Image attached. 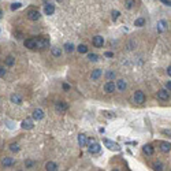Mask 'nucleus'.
Instances as JSON below:
<instances>
[{
	"label": "nucleus",
	"instance_id": "nucleus-1",
	"mask_svg": "<svg viewBox=\"0 0 171 171\" xmlns=\"http://www.w3.org/2000/svg\"><path fill=\"white\" fill-rule=\"evenodd\" d=\"M86 147H88V151H89V153H99L100 151H101V147H100L99 142H96L95 140L92 138H88V144H86Z\"/></svg>",
	"mask_w": 171,
	"mask_h": 171
},
{
	"label": "nucleus",
	"instance_id": "nucleus-2",
	"mask_svg": "<svg viewBox=\"0 0 171 171\" xmlns=\"http://www.w3.org/2000/svg\"><path fill=\"white\" fill-rule=\"evenodd\" d=\"M36 41V48H40V50H44V48H48L50 47V40L45 38V37H38Z\"/></svg>",
	"mask_w": 171,
	"mask_h": 171
},
{
	"label": "nucleus",
	"instance_id": "nucleus-3",
	"mask_svg": "<svg viewBox=\"0 0 171 171\" xmlns=\"http://www.w3.org/2000/svg\"><path fill=\"white\" fill-rule=\"evenodd\" d=\"M103 142L110 151H117V152L118 151H121V147H119L118 142H114V141H111V140H108V138H104Z\"/></svg>",
	"mask_w": 171,
	"mask_h": 171
},
{
	"label": "nucleus",
	"instance_id": "nucleus-4",
	"mask_svg": "<svg viewBox=\"0 0 171 171\" xmlns=\"http://www.w3.org/2000/svg\"><path fill=\"white\" fill-rule=\"evenodd\" d=\"M147 97H145V93L144 92H141V90H137L134 93V103L137 104H144Z\"/></svg>",
	"mask_w": 171,
	"mask_h": 171
},
{
	"label": "nucleus",
	"instance_id": "nucleus-5",
	"mask_svg": "<svg viewBox=\"0 0 171 171\" xmlns=\"http://www.w3.org/2000/svg\"><path fill=\"white\" fill-rule=\"evenodd\" d=\"M43 118H44V111L41 108H36L32 114V119L33 121H41Z\"/></svg>",
	"mask_w": 171,
	"mask_h": 171
},
{
	"label": "nucleus",
	"instance_id": "nucleus-6",
	"mask_svg": "<svg viewBox=\"0 0 171 171\" xmlns=\"http://www.w3.org/2000/svg\"><path fill=\"white\" fill-rule=\"evenodd\" d=\"M158 99L159 100H163V101H166V100H168L170 99V92H168V90L167 89H160L158 92Z\"/></svg>",
	"mask_w": 171,
	"mask_h": 171
},
{
	"label": "nucleus",
	"instance_id": "nucleus-7",
	"mask_svg": "<svg viewBox=\"0 0 171 171\" xmlns=\"http://www.w3.org/2000/svg\"><path fill=\"white\" fill-rule=\"evenodd\" d=\"M21 126H22V129H25V130H32L33 127H34V122H33V119H25V121H22V123H21Z\"/></svg>",
	"mask_w": 171,
	"mask_h": 171
},
{
	"label": "nucleus",
	"instance_id": "nucleus-8",
	"mask_svg": "<svg viewBox=\"0 0 171 171\" xmlns=\"http://www.w3.org/2000/svg\"><path fill=\"white\" fill-rule=\"evenodd\" d=\"M115 89H117V86H115V84L112 81H108L104 84V92L105 93H114Z\"/></svg>",
	"mask_w": 171,
	"mask_h": 171
},
{
	"label": "nucleus",
	"instance_id": "nucleus-9",
	"mask_svg": "<svg viewBox=\"0 0 171 171\" xmlns=\"http://www.w3.org/2000/svg\"><path fill=\"white\" fill-rule=\"evenodd\" d=\"M41 17V14L37 11V10H30L29 13H27V18L30 19V21H38Z\"/></svg>",
	"mask_w": 171,
	"mask_h": 171
},
{
	"label": "nucleus",
	"instance_id": "nucleus-10",
	"mask_svg": "<svg viewBox=\"0 0 171 171\" xmlns=\"http://www.w3.org/2000/svg\"><path fill=\"white\" fill-rule=\"evenodd\" d=\"M92 43H93V45H95L96 48H101V47L104 45V37L95 36L93 37V40H92Z\"/></svg>",
	"mask_w": 171,
	"mask_h": 171
},
{
	"label": "nucleus",
	"instance_id": "nucleus-11",
	"mask_svg": "<svg viewBox=\"0 0 171 171\" xmlns=\"http://www.w3.org/2000/svg\"><path fill=\"white\" fill-rule=\"evenodd\" d=\"M101 75H103V71H101L100 68H95V70L92 71V74H90V78H92V81H97Z\"/></svg>",
	"mask_w": 171,
	"mask_h": 171
},
{
	"label": "nucleus",
	"instance_id": "nucleus-12",
	"mask_svg": "<svg viewBox=\"0 0 171 171\" xmlns=\"http://www.w3.org/2000/svg\"><path fill=\"white\" fill-rule=\"evenodd\" d=\"M55 110H56L58 112H64V111L67 110V104L64 103V101H58L56 105H55Z\"/></svg>",
	"mask_w": 171,
	"mask_h": 171
},
{
	"label": "nucleus",
	"instance_id": "nucleus-13",
	"mask_svg": "<svg viewBox=\"0 0 171 171\" xmlns=\"http://www.w3.org/2000/svg\"><path fill=\"white\" fill-rule=\"evenodd\" d=\"M117 89L119 90V92H125L126 90V88H127V84H126V81L125 80H118V82H117Z\"/></svg>",
	"mask_w": 171,
	"mask_h": 171
},
{
	"label": "nucleus",
	"instance_id": "nucleus-14",
	"mask_svg": "<svg viewBox=\"0 0 171 171\" xmlns=\"http://www.w3.org/2000/svg\"><path fill=\"white\" fill-rule=\"evenodd\" d=\"M142 152H144L147 156H152L153 152H155V149H153V147L151 144H147L142 147Z\"/></svg>",
	"mask_w": 171,
	"mask_h": 171
},
{
	"label": "nucleus",
	"instance_id": "nucleus-15",
	"mask_svg": "<svg viewBox=\"0 0 171 171\" xmlns=\"http://www.w3.org/2000/svg\"><path fill=\"white\" fill-rule=\"evenodd\" d=\"M23 45H25L26 48H29V50H36V41L33 40V38H27V40H25Z\"/></svg>",
	"mask_w": 171,
	"mask_h": 171
},
{
	"label": "nucleus",
	"instance_id": "nucleus-16",
	"mask_svg": "<svg viewBox=\"0 0 171 171\" xmlns=\"http://www.w3.org/2000/svg\"><path fill=\"white\" fill-rule=\"evenodd\" d=\"M78 145H80V147H86V144H88V137H86L85 134H80L78 135Z\"/></svg>",
	"mask_w": 171,
	"mask_h": 171
},
{
	"label": "nucleus",
	"instance_id": "nucleus-17",
	"mask_svg": "<svg viewBox=\"0 0 171 171\" xmlns=\"http://www.w3.org/2000/svg\"><path fill=\"white\" fill-rule=\"evenodd\" d=\"M10 100H11V103H14V104H17V105H19V104H22V97L19 95H11L10 96Z\"/></svg>",
	"mask_w": 171,
	"mask_h": 171
},
{
	"label": "nucleus",
	"instance_id": "nucleus-18",
	"mask_svg": "<svg viewBox=\"0 0 171 171\" xmlns=\"http://www.w3.org/2000/svg\"><path fill=\"white\" fill-rule=\"evenodd\" d=\"M1 164L4 167H11L15 164V160H14L13 158H3V160H1Z\"/></svg>",
	"mask_w": 171,
	"mask_h": 171
},
{
	"label": "nucleus",
	"instance_id": "nucleus-19",
	"mask_svg": "<svg viewBox=\"0 0 171 171\" xmlns=\"http://www.w3.org/2000/svg\"><path fill=\"white\" fill-rule=\"evenodd\" d=\"M45 170L47 171H56V170H59V167H58V164L54 163V162H47V164H45Z\"/></svg>",
	"mask_w": 171,
	"mask_h": 171
},
{
	"label": "nucleus",
	"instance_id": "nucleus-20",
	"mask_svg": "<svg viewBox=\"0 0 171 171\" xmlns=\"http://www.w3.org/2000/svg\"><path fill=\"white\" fill-rule=\"evenodd\" d=\"M160 151H162L163 153H168L171 151V145L170 142H162L160 144Z\"/></svg>",
	"mask_w": 171,
	"mask_h": 171
},
{
	"label": "nucleus",
	"instance_id": "nucleus-21",
	"mask_svg": "<svg viewBox=\"0 0 171 171\" xmlns=\"http://www.w3.org/2000/svg\"><path fill=\"white\" fill-rule=\"evenodd\" d=\"M44 13L47 14V15H52V14L55 13V6L54 4H47L44 7Z\"/></svg>",
	"mask_w": 171,
	"mask_h": 171
},
{
	"label": "nucleus",
	"instance_id": "nucleus-22",
	"mask_svg": "<svg viewBox=\"0 0 171 171\" xmlns=\"http://www.w3.org/2000/svg\"><path fill=\"white\" fill-rule=\"evenodd\" d=\"M51 54H52V56H55V58H59V56L62 55V50H60L59 47H54V48H51Z\"/></svg>",
	"mask_w": 171,
	"mask_h": 171
},
{
	"label": "nucleus",
	"instance_id": "nucleus-23",
	"mask_svg": "<svg viewBox=\"0 0 171 171\" xmlns=\"http://www.w3.org/2000/svg\"><path fill=\"white\" fill-rule=\"evenodd\" d=\"M77 51H78L80 54H88L89 48H88V45H85V44H80L77 47Z\"/></svg>",
	"mask_w": 171,
	"mask_h": 171
},
{
	"label": "nucleus",
	"instance_id": "nucleus-24",
	"mask_svg": "<svg viewBox=\"0 0 171 171\" xmlns=\"http://www.w3.org/2000/svg\"><path fill=\"white\" fill-rule=\"evenodd\" d=\"M166 29H167V22L166 21H163V19L162 21H159L158 22V30L159 32H164Z\"/></svg>",
	"mask_w": 171,
	"mask_h": 171
},
{
	"label": "nucleus",
	"instance_id": "nucleus-25",
	"mask_svg": "<svg viewBox=\"0 0 171 171\" xmlns=\"http://www.w3.org/2000/svg\"><path fill=\"white\" fill-rule=\"evenodd\" d=\"M63 48H64V51H66V52H73V51L75 50V47H74V44H73V43H66Z\"/></svg>",
	"mask_w": 171,
	"mask_h": 171
},
{
	"label": "nucleus",
	"instance_id": "nucleus-26",
	"mask_svg": "<svg viewBox=\"0 0 171 171\" xmlns=\"http://www.w3.org/2000/svg\"><path fill=\"white\" fill-rule=\"evenodd\" d=\"M115 77H117V74H115V71H112V70H110V71L105 73V78H107V81H112Z\"/></svg>",
	"mask_w": 171,
	"mask_h": 171
},
{
	"label": "nucleus",
	"instance_id": "nucleus-27",
	"mask_svg": "<svg viewBox=\"0 0 171 171\" xmlns=\"http://www.w3.org/2000/svg\"><path fill=\"white\" fill-rule=\"evenodd\" d=\"M4 62H6V66L11 67V66H14V64H15V59H14L13 56H7Z\"/></svg>",
	"mask_w": 171,
	"mask_h": 171
},
{
	"label": "nucleus",
	"instance_id": "nucleus-28",
	"mask_svg": "<svg viewBox=\"0 0 171 171\" xmlns=\"http://www.w3.org/2000/svg\"><path fill=\"white\" fill-rule=\"evenodd\" d=\"M135 6V0H125V7L127 10H131Z\"/></svg>",
	"mask_w": 171,
	"mask_h": 171
},
{
	"label": "nucleus",
	"instance_id": "nucleus-29",
	"mask_svg": "<svg viewBox=\"0 0 171 171\" xmlns=\"http://www.w3.org/2000/svg\"><path fill=\"white\" fill-rule=\"evenodd\" d=\"M145 25V19L144 18H137L134 21V26H137V27H142Z\"/></svg>",
	"mask_w": 171,
	"mask_h": 171
},
{
	"label": "nucleus",
	"instance_id": "nucleus-30",
	"mask_svg": "<svg viewBox=\"0 0 171 171\" xmlns=\"http://www.w3.org/2000/svg\"><path fill=\"white\" fill-rule=\"evenodd\" d=\"M19 145L18 144H15V142H13V144L10 145V151H11V152H19Z\"/></svg>",
	"mask_w": 171,
	"mask_h": 171
},
{
	"label": "nucleus",
	"instance_id": "nucleus-31",
	"mask_svg": "<svg viewBox=\"0 0 171 171\" xmlns=\"http://www.w3.org/2000/svg\"><path fill=\"white\" fill-rule=\"evenodd\" d=\"M88 59H89L90 62H97V60H99V55H96V54H89V55H88Z\"/></svg>",
	"mask_w": 171,
	"mask_h": 171
},
{
	"label": "nucleus",
	"instance_id": "nucleus-32",
	"mask_svg": "<svg viewBox=\"0 0 171 171\" xmlns=\"http://www.w3.org/2000/svg\"><path fill=\"white\" fill-rule=\"evenodd\" d=\"M21 7H22V3H18V1H17V3H13L10 8H11V11H15V10L21 8Z\"/></svg>",
	"mask_w": 171,
	"mask_h": 171
},
{
	"label": "nucleus",
	"instance_id": "nucleus-33",
	"mask_svg": "<svg viewBox=\"0 0 171 171\" xmlns=\"http://www.w3.org/2000/svg\"><path fill=\"white\" fill-rule=\"evenodd\" d=\"M111 15H112V21H114V22H115V21H117V19L119 18V15H121V13H119L118 10H114V11H112V14H111Z\"/></svg>",
	"mask_w": 171,
	"mask_h": 171
},
{
	"label": "nucleus",
	"instance_id": "nucleus-34",
	"mask_svg": "<svg viewBox=\"0 0 171 171\" xmlns=\"http://www.w3.org/2000/svg\"><path fill=\"white\" fill-rule=\"evenodd\" d=\"M25 166H26V168H32V167H34V162L33 160H26Z\"/></svg>",
	"mask_w": 171,
	"mask_h": 171
},
{
	"label": "nucleus",
	"instance_id": "nucleus-35",
	"mask_svg": "<svg viewBox=\"0 0 171 171\" xmlns=\"http://www.w3.org/2000/svg\"><path fill=\"white\" fill-rule=\"evenodd\" d=\"M153 170H163V164L162 163H155V164H153Z\"/></svg>",
	"mask_w": 171,
	"mask_h": 171
},
{
	"label": "nucleus",
	"instance_id": "nucleus-36",
	"mask_svg": "<svg viewBox=\"0 0 171 171\" xmlns=\"http://www.w3.org/2000/svg\"><path fill=\"white\" fill-rule=\"evenodd\" d=\"M4 75H6V70H4V67H0V78H3Z\"/></svg>",
	"mask_w": 171,
	"mask_h": 171
},
{
	"label": "nucleus",
	"instance_id": "nucleus-37",
	"mask_svg": "<svg viewBox=\"0 0 171 171\" xmlns=\"http://www.w3.org/2000/svg\"><path fill=\"white\" fill-rule=\"evenodd\" d=\"M104 56H105V58H114V54H112V52H105V54H104Z\"/></svg>",
	"mask_w": 171,
	"mask_h": 171
},
{
	"label": "nucleus",
	"instance_id": "nucleus-38",
	"mask_svg": "<svg viewBox=\"0 0 171 171\" xmlns=\"http://www.w3.org/2000/svg\"><path fill=\"white\" fill-rule=\"evenodd\" d=\"M160 1H163V3H164L166 6H168V7L171 6V1H170V0H160Z\"/></svg>",
	"mask_w": 171,
	"mask_h": 171
},
{
	"label": "nucleus",
	"instance_id": "nucleus-39",
	"mask_svg": "<svg viewBox=\"0 0 171 171\" xmlns=\"http://www.w3.org/2000/svg\"><path fill=\"white\" fill-rule=\"evenodd\" d=\"M166 89L168 90V92H170V90H171V82H170V81H168V82H167V84H166Z\"/></svg>",
	"mask_w": 171,
	"mask_h": 171
},
{
	"label": "nucleus",
	"instance_id": "nucleus-40",
	"mask_svg": "<svg viewBox=\"0 0 171 171\" xmlns=\"http://www.w3.org/2000/svg\"><path fill=\"white\" fill-rule=\"evenodd\" d=\"M63 89L64 90H70V85H68V84H63Z\"/></svg>",
	"mask_w": 171,
	"mask_h": 171
},
{
	"label": "nucleus",
	"instance_id": "nucleus-41",
	"mask_svg": "<svg viewBox=\"0 0 171 171\" xmlns=\"http://www.w3.org/2000/svg\"><path fill=\"white\" fill-rule=\"evenodd\" d=\"M104 115H105V117H108V118H111V117H114V115H112V114H111V112H107V111H104Z\"/></svg>",
	"mask_w": 171,
	"mask_h": 171
},
{
	"label": "nucleus",
	"instance_id": "nucleus-42",
	"mask_svg": "<svg viewBox=\"0 0 171 171\" xmlns=\"http://www.w3.org/2000/svg\"><path fill=\"white\" fill-rule=\"evenodd\" d=\"M167 74H168V77L171 75V66H168V68H167Z\"/></svg>",
	"mask_w": 171,
	"mask_h": 171
},
{
	"label": "nucleus",
	"instance_id": "nucleus-43",
	"mask_svg": "<svg viewBox=\"0 0 171 171\" xmlns=\"http://www.w3.org/2000/svg\"><path fill=\"white\" fill-rule=\"evenodd\" d=\"M1 15H3V10L0 8V18H1Z\"/></svg>",
	"mask_w": 171,
	"mask_h": 171
},
{
	"label": "nucleus",
	"instance_id": "nucleus-44",
	"mask_svg": "<svg viewBox=\"0 0 171 171\" xmlns=\"http://www.w3.org/2000/svg\"><path fill=\"white\" fill-rule=\"evenodd\" d=\"M58 1H63V0H58Z\"/></svg>",
	"mask_w": 171,
	"mask_h": 171
}]
</instances>
